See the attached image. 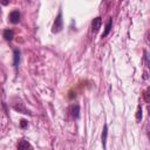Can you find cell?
<instances>
[{
  "label": "cell",
  "mask_w": 150,
  "mask_h": 150,
  "mask_svg": "<svg viewBox=\"0 0 150 150\" xmlns=\"http://www.w3.org/2000/svg\"><path fill=\"white\" fill-rule=\"evenodd\" d=\"M18 150H33L30 143L26 139H21L18 143Z\"/></svg>",
  "instance_id": "cell-3"
},
{
  "label": "cell",
  "mask_w": 150,
  "mask_h": 150,
  "mask_svg": "<svg viewBox=\"0 0 150 150\" xmlns=\"http://www.w3.org/2000/svg\"><path fill=\"white\" fill-rule=\"evenodd\" d=\"M20 125H21V128H26L27 127V121L26 120H21L20 121Z\"/></svg>",
  "instance_id": "cell-11"
},
{
  "label": "cell",
  "mask_w": 150,
  "mask_h": 150,
  "mask_svg": "<svg viewBox=\"0 0 150 150\" xmlns=\"http://www.w3.org/2000/svg\"><path fill=\"white\" fill-rule=\"evenodd\" d=\"M62 28H63V20H62V13L61 12H59V14H57V16H56V19H55V21H54V25H53V33H59V32H61L62 30Z\"/></svg>",
  "instance_id": "cell-1"
},
{
  "label": "cell",
  "mask_w": 150,
  "mask_h": 150,
  "mask_svg": "<svg viewBox=\"0 0 150 150\" xmlns=\"http://www.w3.org/2000/svg\"><path fill=\"white\" fill-rule=\"evenodd\" d=\"M4 38H5V40L11 41V40L14 38V32H13L12 29H6V30L4 32Z\"/></svg>",
  "instance_id": "cell-7"
},
{
  "label": "cell",
  "mask_w": 150,
  "mask_h": 150,
  "mask_svg": "<svg viewBox=\"0 0 150 150\" xmlns=\"http://www.w3.org/2000/svg\"><path fill=\"white\" fill-rule=\"evenodd\" d=\"M111 26H112V19H109L108 22H107V25H105L104 32L102 33V38H105V36L109 34V32H110V29H111Z\"/></svg>",
  "instance_id": "cell-5"
},
{
  "label": "cell",
  "mask_w": 150,
  "mask_h": 150,
  "mask_svg": "<svg viewBox=\"0 0 150 150\" xmlns=\"http://www.w3.org/2000/svg\"><path fill=\"white\" fill-rule=\"evenodd\" d=\"M136 120H137V122H141V120H142V107H141V105H138V107H137Z\"/></svg>",
  "instance_id": "cell-10"
},
{
  "label": "cell",
  "mask_w": 150,
  "mask_h": 150,
  "mask_svg": "<svg viewBox=\"0 0 150 150\" xmlns=\"http://www.w3.org/2000/svg\"><path fill=\"white\" fill-rule=\"evenodd\" d=\"M101 23H102V20H101L100 16L95 18L91 21V30H93V33H97L98 32V29L101 28Z\"/></svg>",
  "instance_id": "cell-2"
},
{
  "label": "cell",
  "mask_w": 150,
  "mask_h": 150,
  "mask_svg": "<svg viewBox=\"0 0 150 150\" xmlns=\"http://www.w3.org/2000/svg\"><path fill=\"white\" fill-rule=\"evenodd\" d=\"M19 62H20V52L18 49L14 50V67L16 68L19 66Z\"/></svg>",
  "instance_id": "cell-9"
},
{
  "label": "cell",
  "mask_w": 150,
  "mask_h": 150,
  "mask_svg": "<svg viewBox=\"0 0 150 150\" xmlns=\"http://www.w3.org/2000/svg\"><path fill=\"white\" fill-rule=\"evenodd\" d=\"M70 111H71V115L74 118H79V115H80V107L76 104V105H73L70 108Z\"/></svg>",
  "instance_id": "cell-8"
},
{
  "label": "cell",
  "mask_w": 150,
  "mask_h": 150,
  "mask_svg": "<svg viewBox=\"0 0 150 150\" xmlns=\"http://www.w3.org/2000/svg\"><path fill=\"white\" fill-rule=\"evenodd\" d=\"M9 21L12 23H18L20 21V13H19V11L11 12V14H9Z\"/></svg>",
  "instance_id": "cell-4"
},
{
  "label": "cell",
  "mask_w": 150,
  "mask_h": 150,
  "mask_svg": "<svg viewBox=\"0 0 150 150\" xmlns=\"http://www.w3.org/2000/svg\"><path fill=\"white\" fill-rule=\"evenodd\" d=\"M107 135H108V127L104 125L103 127V130H102V144H103V148L104 149L107 146Z\"/></svg>",
  "instance_id": "cell-6"
}]
</instances>
